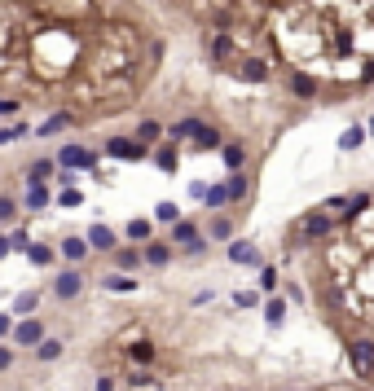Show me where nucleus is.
Masks as SVG:
<instances>
[{
  "label": "nucleus",
  "instance_id": "nucleus-1",
  "mask_svg": "<svg viewBox=\"0 0 374 391\" xmlns=\"http://www.w3.org/2000/svg\"><path fill=\"white\" fill-rule=\"evenodd\" d=\"M58 167H67V172H88V167H97V154L84 150V145H62Z\"/></svg>",
  "mask_w": 374,
  "mask_h": 391
},
{
  "label": "nucleus",
  "instance_id": "nucleus-5",
  "mask_svg": "<svg viewBox=\"0 0 374 391\" xmlns=\"http://www.w3.org/2000/svg\"><path fill=\"white\" fill-rule=\"evenodd\" d=\"M106 154H115V158H145V145H141V141L110 137V141H106Z\"/></svg>",
  "mask_w": 374,
  "mask_h": 391
},
{
  "label": "nucleus",
  "instance_id": "nucleus-15",
  "mask_svg": "<svg viewBox=\"0 0 374 391\" xmlns=\"http://www.w3.org/2000/svg\"><path fill=\"white\" fill-rule=\"evenodd\" d=\"M67 123H71V115H67V110H62V115H48V119L36 128V137H53V132H62Z\"/></svg>",
  "mask_w": 374,
  "mask_h": 391
},
{
  "label": "nucleus",
  "instance_id": "nucleus-35",
  "mask_svg": "<svg viewBox=\"0 0 374 391\" xmlns=\"http://www.w3.org/2000/svg\"><path fill=\"white\" fill-rule=\"evenodd\" d=\"M128 238H133V242H145V238H150V220H133V224H128Z\"/></svg>",
  "mask_w": 374,
  "mask_h": 391
},
{
  "label": "nucleus",
  "instance_id": "nucleus-37",
  "mask_svg": "<svg viewBox=\"0 0 374 391\" xmlns=\"http://www.w3.org/2000/svg\"><path fill=\"white\" fill-rule=\"evenodd\" d=\"M31 247V242H27V229H13L9 233V251H27Z\"/></svg>",
  "mask_w": 374,
  "mask_h": 391
},
{
  "label": "nucleus",
  "instance_id": "nucleus-18",
  "mask_svg": "<svg viewBox=\"0 0 374 391\" xmlns=\"http://www.w3.org/2000/svg\"><path fill=\"white\" fill-rule=\"evenodd\" d=\"M203 198H207L211 211H220L225 203H229V189H225V185H211V189H203Z\"/></svg>",
  "mask_w": 374,
  "mask_h": 391
},
{
  "label": "nucleus",
  "instance_id": "nucleus-22",
  "mask_svg": "<svg viewBox=\"0 0 374 391\" xmlns=\"http://www.w3.org/2000/svg\"><path fill=\"white\" fill-rule=\"evenodd\" d=\"M27 207H31V211L48 207V185H44V181H40V185H31V193H27Z\"/></svg>",
  "mask_w": 374,
  "mask_h": 391
},
{
  "label": "nucleus",
  "instance_id": "nucleus-39",
  "mask_svg": "<svg viewBox=\"0 0 374 391\" xmlns=\"http://www.w3.org/2000/svg\"><path fill=\"white\" fill-rule=\"evenodd\" d=\"M133 277H106V290H133Z\"/></svg>",
  "mask_w": 374,
  "mask_h": 391
},
{
  "label": "nucleus",
  "instance_id": "nucleus-44",
  "mask_svg": "<svg viewBox=\"0 0 374 391\" xmlns=\"http://www.w3.org/2000/svg\"><path fill=\"white\" fill-rule=\"evenodd\" d=\"M13 110H18V102H13V97H0V115H13Z\"/></svg>",
  "mask_w": 374,
  "mask_h": 391
},
{
  "label": "nucleus",
  "instance_id": "nucleus-36",
  "mask_svg": "<svg viewBox=\"0 0 374 391\" xmlns=\"http://www.w3.org/2000/svg\"><path fill=\"white\" fill-rule=\"evenodd\" d=\"M211 53H216V57H229V53H234L229 36H216V40H211Z\"/></svg>",
  "mask_w": 374,
  "mask_h": 391
},
{
  "label": "nucleus",
  "instance_id": "nucleus-42",
  "mask_svg": "<svg viewBox=\"0 0 374 391\" xmlns=\"http://www.w3.org/2000/svg\"><path fill=\"white\" fill-rule=\"evenodd\" d=\"M79 203H84V198H79V189H67V193H62V207H79Z\"/></svg>",
  "mask_w": 374,
  "mask_h": 391
},
{
  "label": "nucleus",
  "instance_id": "nucleus-11",
  "mask_svg": "<svg viewBox=\"0 0 374 391\" xmlns=\"http://www.w3.org/2000/svg\"><path fill=\"white\" fill-rule=\"evenodd\" d=\"M62 255H67L71 264H79V259L88 255V242L84 238H62Z\"/></svg>",
  "mask_w": 374,
  "mask_h": 391
},
{
  "label": "nucleus",
  "instance_id": "nucleus-14",
  "mask_svg": "<svg viewBox=\"0 0 374 391\" xmlns=\"http://www.w3.org/2000/svg\"><path fill=\"white\" fill-rule=\"evenodd\" d=\"M36 303H40L36 290H22V295H13V313H18V317H31V313H36Z\"/></svg>",
  "mask_w": 374,
  "mask_h": 391
},
{
  "label": "nucleus",
  "instance_id": "nucleus-25",
  "mask_svg": "<svg viewBox=\"0 0 374 391\" xmlns=\"http://www.w3.org/2000/svg\"><path fill=\"white\" fill-rule=\"evenodd\" d=\"M282 317H286V303H282V299H269V303H265V321H269V325H282Z\"/></svg>",
  "mask_w": 374,
  "mask_h": 391
},
{
  "label": "nucleus",
  "instance_id": "nucleus-4",
  "mask_svg": "<svg viewBox=\"0 0 374 391\" xmlns=\"http://www.w3.org/2000/svg\"><path fill=\"white\" fill-rule=\"evenodd\" d=\"M348 361H352L356 373H370V369H374V343H366V338L348 343Z\"/></svg>",
  "mask_w": 374,
  "mask_h": 391
},
{
  "label": "nucleus",
  "instance_id": "nucleus-48",
  "mask_svg": "<svg viewBox=\"0 0 374 391\" xmlns=\"http://www.w3.org/2000/svg\"><path fill=\"white\" fill-rule=\"evenodd\" d=\"M9 334V317H0V338H5Z\"/></svg>",
  "mask_w": 374,
  "mask_h": 391
},
{
  "label": "nucleus",
  "instance_id": "nucleus-8",
  "mask_svg": "<svg viewBox=\"0 0 374 391\" xmlns=\"http://www.w3.org/2000/svg\"><path fill=\"white\" fill-rule=\"evenodd\" d=\"M88 247L93 251H115V233H110L106 224H93V229H88Z\"/></svg>",
  "mask_w": 374,
  "mask_h": 391
},
{
  "label": "nucleus",
  "instance_id": "nucleus-46",
  "mask_svg": "<svg viewBox=\"0 0 374 391\" xmlns=\"http://www.w3.org/2000/svg\"><path fill=\"white\" fill-rule=\"evenodd\" d=\"M97 391H115V383H110V378H97Z\"/></svg>",
  "mask_w": 374,
  "mask_h": 391
},
{
  "label": "nucleus",
  "instance_id": "nucleus-23",
  "mask_svg": "<svg viewBox=\"0 0 374 391\" xmlns=\"http://www.w3.org/2000/svg\"><path fill=\"white\" fill-rule=\"evenodd\" d=\"M36 356H40V361H58V356H62V343H58V338H40Z\"/></svg>",
  "mask_w": 374,
  "mask_h": 391
},
{
  "label": "nucleus",
  "instance_id": "nucleus-20",
  "mask_svg": "<svg viewBox=\"0 0 374 391\" xmlns=\"http://www.w3.org/2000/svg\"><path fill=\"white\" fill-rule=\"evenodd\" d=\"M159 137H163V128H159V123H154V119H145V123H141V128H137V141H141V145H154V141H159Z\"/></svg>",
  "mask_w": 374,
  "mask_h": 391
},
{
  "label": "nucleus",
  "instance_id": "nucleus-32",
  "mask_svg": "<svg viewBox=\"0 0 374 391\" xmlns=\"http://www.w3.org/2000/svg\"><path fill=\"white\" fill-rule=\"evenodd\" d=\"M128 352H133V361H137V365H150V361H154V348H150V343H133Z\"/></svg>",
  "mask_w": 374,
  "mask_h": 391
},
{
  "label": "nucleus",
  "instance_id": "nucleus-49",
  "mask_svg": "<svg viewBox=\"0 0 374 391\" xmlns=\"http://www.w3.org/2000/svg\"><path fill=\"white\" fill-rule=\"evenodd\" d=\"M370 132H374V119H370Z\"/></svg>",
  "mask_w": 374,
  "mask_h": 391
},
{
  "label": "nucleus",
  "instance_id": "nucleus-16",
  "mask_svg": "<svg viewBox=\"0 0 374 391\" xmlns=\"http://www.w3.org/2000/svg\"><path fill=\"white\" fill-rule=\"evenodd\" d=\"M48 176H53V158H36V163H31V176H27V181L40 185V181H48Z\"/></svg>",
  "mask_w": 374,
  "mask_h": 391
},
{
  "label": "nucleus",
  "instance_id": "nucleus-6",
  "mask_svg": "<svg viewBox=\"0 0 374 391\" xmlns=\"http://www.w3.org/2000/svg\"><path fill=\"white\" fill-rule=\"evenodd\" d=\"M40 338H44V325L40 321H22V325H13V343H18V348H31V343H40Z\"/></svg>",
  "mask_w": 374,
  "mask_h": 391
},
{
  "label": "nucleus",
  "instance_id": "nucleus-38",
  "mask_svg": "<svg viewBox=\"0 0 374 391\" xmlns=\"http://www.w3.org/2000/svg\"><path fill=\"white\" fill-rule=\"evenodd\" d=\"M234 303H238V308H255V303H260V295H255V290H238Z\"/></svg>",
  "mask_w": 374,
  "mask_h": 391
},
{
  "label": "nucleus",
  "instance_id": "nucleus-24",
  "mask_svg": "<svg viewBox=\"0 0 374 391\" xmlns=\"http://www.w3.org/2000/svg\"><path fill=\"white\" fill-rule=\"evenodd\" d=\"M154 163L163 172H176V145H163V150H154Z\"/></svg>",
  "mask_w": 374,
  "mask_h": 391
},
{
  "label": "nucleus",
  "instance_id": "nucleus-29",
  "mask_svg": "<svg viewBox=\"0 0 374 391\" xmlns=\"http://www.w3.org/2000/svg\"><path fill=\"white\" fill-rule=\"evenodd\" d=\"M229 233H234V224L225 220V216H216V220H211V242H225Z\"/></svg>",
  "mask_w": 374,
  "mask_h": 391
},
{
  "label": "nucleus",
  "instance_id": "nucleus-13",
  "mask_svg": "<svg viewBox=\"0 0 374 391\" xmlns=\"http://www.w3.org/2000/svg\"><path fill=\"white\" fill-rule=\"evenodd\" d=\"M141 259H145V264H154V268H163L168 259H172V251L163 247V242H150V247H145V255H141Z\"/></svg>",
  "mask_w": 374,
  "mask_h": 391
},
{
  "label": "nucleus",
  "instance_id": "nucleus-10",
  "mask_svg": "<svg viewBox=\"0 0 374 391\" xmlns=\"http://www.w3.org/2000/svg\"><path fill=\"white\" fill-rule=\"evenodd\" d=\"M229 259H234V264H260V251L251 247V242H234V247H229Z\"/></svg>",
  "mask_w": 374,
  "mask_h": 391
},
{
  "label": "nucleus",
  "instance_id": "nucleus-33",
  "mask_svg": "<svg viewBox=\"0 0 374 391\" xmlns=\"http://www.w3.org/2000/svg\"><path fill=\"white\" fill-rule=\"evenodd\" d=\"M31 128L27 123H13V128H0V145H9V141H18V137H27Z\"/></svg>",
  "mask_w": 374,
  "mask_h": 391
},
{
  "label": "nucleus",
  "instance_id": "nucleus-17",
  "mask_svg": "<svg viewBox=\"0 0 374 391\" xmlns=\"http://www.w3.org/2000/svg\"><path fill=\"white\" fill-rule=\"evenodd\" d=\"M194 145H199V150H216V145H220V132H216V128H199V137H194Z\"/></svg>",
  "mask_w": 374,
  "mask_h": 391
},
{
  "label": "nucleus",
  "instance_id": "nucleus-31",
  "mask_svg": "<svg viewBox=\"0 0 374 391\" xmlns=\"http://www.w3.org/2000/svg\"><path fill=\"white\" fill-rule=\"evenodd\" d=\"M115 264L133 273V268H141V255H137V251H115Z\"/></svg>",
  "mask_w": 374,
  "mask_h": 391
},
{
  "label": "nucleus",
  "instance_id": "nucleus-3",
  "mask_svg": "<svg viewBox=\"0 0 374 391\" xmlns=\"http://www.w3.org/2000/svg\"><path fill=\"white\" fill-rule=\"evenodd\" d=\"M79 290H84V277H79L75 268H67V273L53 277V295H58V299H75Z\"/></svg>",
  "mask_w": 374,
  "mask_h": 391
},
{
  "label": "nucleus",
  "instance_id": "nucleus-7",
  "mask_svg": "<svg viewBox=\"0 0 374 391\" xmlns=\"http://www.w3.org/2000/svg\"><path fill=\"white\" fill-rule=\"evenodd\" d=\"M238 75H242V79H251V84H265V79H269V62H260V57H247V62L238 67Z\"/></svg>",
  "mask_w": 374,
  "mask_h": 391
},
{
  "label": "nucleus",
  "instance_id": "nucleus-26",
  "mask_svg": "<svg viewBox=\"0 0 374 391\" xmlns=\"http://www.w3.org/2000/svg\"><path fill=\"white\" fill-rule=\"evenodd\" d=\"M361 141H366V128H348V132L339 137V150H356Z\"/></svg>",
  "mask_w": 374,
  "mask_h": 391
},
{
  "label": "nucleus",
  "instance_id": "nucleus-9",
  "mask_svg": "<svg viewBox=\"0 0 374 391\" xmlns=\"http://www.w3.org/2000/svg\"><path fill=\"white\" fill-rule=\"evenodd\" d=\"M300 233H304V238H326V233H330V216H317V211H313V216L304 220Z\"/></svg>",
  "mask_w": 374,
  "mask_h": 391
},
{
  "label": "nucleus",
  "instance_id": "nucleus-34",
  "mask_svg": "<svg viewBox=\"0 0 374 391\" xmlns=\"http://www.w3.org/2000/svg\"><path fill=\"white\" fill-rule=\"evenodd\" d=\"M154 216L163 220V224H172V220H181V211H176V203H159V207H154Z\"/></svg>",
  "mask_w": 374,
  "mask_h": 391
},
{
  "label": "nucleus",
  "instance_id": "nucleus-41",
  "mask_svg": "<svg viewBox=\"0 0 374 391\" xmlns=\"http://www.w3.org/2000/svg\"><path fill=\"white\" fill-rule=\"evenodd\" d=\"M13 211H18V207H13V198H5V193H0V224L13 220Z\"/></svg>",
  "mask_w": 374,
  "mask_h": 391
},
{
  "label": "nucleus",
  "instance_id": "nucleus-28",
  "mask_svg": "<svg viewBox=\"0 0 374 391\" xmlns=\"http://www.w3.org/2000/svg\"><path fill=\"white\" fill-rule=\"evenodd\" d=\"M225 189H229V198H234V203H238V198H247V176H242V172H234Z\"/></svg>",
  "mask_w": 374,
  "mask_h": 391
},
{
  "label": "nucleus",
  "instance_id": "nucleus-21",
  "mask_svg": "<svg viewBox=\"0 0 374 391\" xmlns=\"http://www.w3.org/2000/svg\"><path fill=\"white\" fill-rule=\"evenodd\" d=\"M374 198H370V193H356V198H344V211H348V220H356V216H361V211L370 207Z\"/></svg>",
  "mask_w": 374,
  "mask_h": 391
},
{
  "label": "nucleus",
  "instance_id": "nucleus-19",
  "mask_svg": "<svg viewBox=\"0 0 374 391\" xmlns=\"http://www.w3.org/2000/svg\"><path fill=\"white\" fill-rule=\"evenodd\" d=\"M290 92H295V97H313V92H317V79H308V75H290Z\"/></svg>",
  "mask_w": 374,
  "mask_h": 391
},
{
  "label": "nucleus",
  "instance_id": "nucleus-45",
  "mask_svg": "<svg viewBox=\"0 0 374 391\" xmlns=\"http://www.w3.org/2000/svg\"><path fill=\"white\" fill-rule=\"evenodd\" d=\"M9 365H13V352H9V348H0V373H5Z\"/></svg>",
  "mask_w": 374,
  "mask_h": 391
},
{
  "label": "nucleus",
  "instance_id": "nucleus-27",
  "mask_svg": "<svg viewBox=\"0 0 374 391\" xmlns=\"http://www.w3.org/2000/svg\"><path fill=\"white\" fill-rule=\"evenodd\" d=\"M242 158H247L242 145H225V167H229V172H242Z\"/></svg>",
  "mask_w": 374,
  "mask_h": 391
},
{
  "label": "nucleus",
  "instance_id": "nucleus-12",
  "mask_svg": "<svg viewBox=\"0 0 374 391\" xmlns=\"http://www.w3.org/2000/svg\"><path fill=\"white\" fill-rule=\"evenodd\" d=\"M199 128H203V119H181L168 137H172V141H194V137H199Z\"/></svg>",
  "mask_w": 374,
  "mask_h": 391
},
{
  "label": "nucleus",
  "instance_id": "nucleus-47",
  "mask_svg": "<svg viewBox=\"0 0 374 391\" xmlns=\"http://www.w3.org/2000/svg\"><path fill=\"white\" fill-rule=\"evenodd\" d=\"M5 255H9V233H5V238H0V259H5Z\"/></svg>",
  "mask_w": 374,
  "mask_h": 391
},
{
  "label": "nucleus",
  "instance_id": "nucleus-2",
  "mask_svg": "<svg viewBox=\"0 0 374 391\" xmlns=\"http://www.w3.org/2000/svg\"><path fill=\"white\" fill-rule=\"evenodd\" d=\"M172 238L181 242V247H185L189 255H203V251H207V238H203L199 229H194L189 220H172Z\"/></svg>",
  "mask_w": 374,
  "mask_h": 391
},
{
  "label": "nucleus",
  "instance_id": "nucleus-30",
  "mask_svg": "<svg viewBox=\"0 0 374 391\" xmlns=\"http://www.w3.org/2000/svg\"><path fill=\"white\" fill-rule=\"evenodd\" d=\"M27 255H31V264H36V268L53 264V251H48V247H27Z\"/></svg>",
  "mask_w": 374,
  "mask_h": 391
},
{
  "label": "nucleus",
  "instance_id": "nucleus-43",
  "mask_svg": "<svg viewBox=\"0 0 374 391\" xmlns=\"http://www.w3.org/2000/svg\"><path fill=\"white\" fill-rule=\"evenodd\" d=\"M128 383H133V387H150L154 378H150V373H145V369H141V373H133V378H128Z\"/></svg>",
  "mask_w": 374,
  "mask_h": 391
},
{
  "label": "nucleus",
  "instance_id": "nucleus-40",
  "mask_svg": "<svg viewBox=\"0 0 374 391\" xmlns=\"http://www.w3.org/2000/svg\"><path fill=\"white\" fill-rule=\"evenodd\" d=\"M273 286H278V273H273V268H260V290H273Z\"/></svg>",
  "mask_w": 374,
  "mask_h": 391
}]
</instances>
